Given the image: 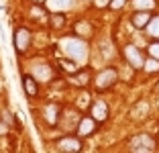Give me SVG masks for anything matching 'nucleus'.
<instances>
[{
    "mask_svg": "<svg viewBox=\"0 0 159 153\" xmlns=\"http://www.w3.org/2000/svg\"><path fill=\"white\" fill-rule=\"evenodd\" d=\"M155 90H157V92H159V82H157V86H155Z\"/></svg>",
    "mask_w": 159,
    "mask_h": 153,
    "instance_id": "obj_29",
    "label": "nucleus"
},
{
    "mask_svg": "<svg viewBox=\"0 0 159 153\" xmlns=\"http://www.w3.org/2000/svg\"><path fill=\"white\" fill-rule=\"evenodd\" d=\"M70 82L74 84V86H86V84L90 82V70H82V72H78V74H74L70 78Z\"/></svg>",
    "mask_w": 159,
    "mask_h": 153,
    "instance_id": "obj_18",
    "label": "nucleus"
},
{
    "mask_svg": "<svg viewBox=\"0 0 159 153\" xmlns=\"http://www.w3.org/2000/svg\"><path fill=\"white\" fill-rule=\"evenodd\" d=\"M143 70H145L147 74H155V72H159V61L147 57V59H145V65H143Z\"/></svg>",
    "mask_w": 159,
    "mask_h": 153,
    "instance_id": "obj_21",
    "label": "nucleus"
},
{
    "mask_svg": "<svg viewBox=\"0 0 159 153\" xmlns=\"http://www.w3.org/2000/svg\"><path fill=\"white\" fill-rule=\"evenodd\" d=\"M129 151L131 153H155L157 151V141H155V137H151L147 133H139L135 137H131Z\"/></svg>",
    "mask_w": 159,
    "mask_h": 153,
    "instance_id": "obj_2",
    "label": "nucleus"
},
{
    "mask_svg": "<svg viewBox=\"0 0 159 153\" xmlns=\"http://www.w3.org/2000/svg\"><path fill=\"white\" fill-rule=\"evenodd\" d=\"M59 114H61V106L59 104H47L45 110H43V116H45V123L47 125L55 127L59 123Z\"/></svg>",
    "mask_w": 159,
    "mask_h": 153,
    "instance_id": "obj_11",
    "label": "nucleus"
},
{
    "mask_svg": "<svg viewBox=\"0 0 159 153\" xmlns=\"http://www.w3.org/2000/svg\"><path fill=\"white\" fill-rule=\"evenodd\" d=\"M0 121L4 123L6 127H16V116H14L8 108H2V110H0Z\"/></svg>",
    "mask_w": 159,
    "mask_h": 153,
    "instance_id": "obj_20",
    "label": "nucleus"
},
{
    "mask_svg": "<svg viewBox=\"0 0 159 153\" xmlns=\"http://www.w3.org/2000/svg\"><path fill=\"white\" fill-rule=\"evenodd\" d=\"M57 149L61 153H80L82 151V139L75 135H63L57 139Z\"/></svg>",
    "mask_w": 159,
    "mask_h": 153,
    "instance_id": "obj_6",
    "label": "nucleus"
},
{
    "mask_svg": "<svg viewBox=\"0 0 159 153\" xmlns=\"http://www.w3.org/2000/svg\"><path fill=\"white\" fill-rule=\"evenodd\" d=\"M151 16H153L151 12H133L131 14V25L135 29H139V31H143V29H147Z\"/></svg>",
    "mask_w": 159,
    "mask_h": 153,
    "instance_id": "obj_13",
    "label": "nucleus"
},
{
    "mask_svg": "<svg viewBox=\"0 0 159 153\" xmlns=\"http://www.w3.org/2000/svg\"><path fill=\"white\" fill-rule=\"evenodd\" d=\"M59 65L66 72H70V74H74V72L78 70V63H75V61H71V59H59Z\"/></svg>",
    "mask_w": 159,
    "mask_h": 153,
    "instance_id": "obj_22",
    "label": "nucleus"
},
{
    "mask_svg": "<svg viewBox=\"0 0 159 153\" xmlns=\"http://www.w3.org/2000/svg\"><path fill=\"white\" fill-rule=\"evenodd\" d=\"M8 129H10V127H6L4 123L0 121V135H6V133H8Z\"/></svg>",
    "mask_w": 159,
    "mask_h": 153,
    "instance_id": "obj_27",
    "label": "nucleus"
},
{
    "mask_svg": "<svg viewBox=\"0 0 159 153\" xmlns=\"http://www.w3.org/2000/svg\"><path fill=\"white\" fill-rule=\"evenodd\" d=\"M59 47L61 51L67 55V59L75 61V63H80V61H86V57H88V45H86L84 39H78V37H63L59 41Z\"/></svg>",
    "mask_w": 159,
    "mask_h": 153,
    "instance_id": "obj_1",
    "label": "nucleus"
},
{
    "mask_svg": "<svg viewBox=\"0 0 159 153\" xmlns=\"http://www.w3.org/2000/svg\"><path fill=\"white\" fill-rule=\"evenodd\" d=\"M71 4H74V0H47V6L51 12H63Z\"/></svg>",
    "mask_w": 159,
    "mask_h": 153,
    "instance_id": "obj_17",
    "label": "nucleus"
},
{
    "mask_svg": "<svg viewBox=\"0 0 159 153\" xmlns=\"http://www.w3.org/2000/svg\"><path fill=\"white\" fill-rule=\"evenodd\" d=\"M23 90H25V94H27L29 98H35L39 94V84H37V80H35L31 74L23 76Z\"/></svg>",
    "mask_w": 159,
    "mask_h": 153,
    "instance_id": "obj_12",
    "label": "nucleus"
},
{
    "mask_svg": "<svg viewBox=\"0 0 159 153\" xmlns=\"http://www.w3.org/2000/svg\"><path fill=\"white\" fill-rule=\"evenodd\" d=\"M108 114H110V110H108V104L102 100H96L90 104V116H92L96 123H104L108 118Z\"/></svg>",
    "mask_w": 159,
    "mask_h": 153,
    "instance_id": "obj_9",
    "label": "nucleus"
},
{
    "mask_svg": "<svg viewBox=\"0 0 159 153\" xmlns=\"http://www.w3.org/2000/svg\"><path fill=\"white\" fill-rule=\"evenodd\" d=\"M131 6L135 8V12H151L153 8H157L155 0H131Z\"/></svg>",
    "mask_w": 159,
    "mask_h": 153,
    "instance_id": "obj_15",
    "label": "nucleus"
},
{
    "mask_svg": "<svg viewBox=\"0 0 159 153\" xmlns=\"http://www.w3.org/2000/svg\"><path fill=\"white\" fill-rule=\"evenodd\" d=\"M122 55H125L126 63L131 65L133 70H143V65H145V59L147 57L143 55V51L139 49L137 45H125V49H122Z\"/></svg>",
    "mask_w": 159,
    "mask_h": 153,
    "instance_id": "obj_4",
    "label": "nucleus"
},
{
    "mask_svg": "<svg viewBox=\"0 0 159 153\" xmlns=\"http://www.w3.org/2000/svg\"><path fill=\"white\" fill-rule=\"evenodd\" d=\"M74 31H75V37L78 39H90L92 33H94V29H92V25H90L88 21H78V23L74 25Z\"/></svg>",
    "mask_w": 159,
    "mask_h": 153,
    "instance_id": "obj_14",
    "label": "nucleus"
},
{
    "mask_svg": "<svg viewBox=\"0 0 159 153\" xmlns=\"http://www.w3.org/2000/svg\"><path fill=\"white\" fill-rule=\"evenodd\" d=\"M147 53H149L151 59H157V61H159V41L151 43V45L147 47Z\"/></svg>",
    "mask_w": 159,
    "mask_h": 153,
    "instance_id": "obj_23",
    "label": "nucleus"
},
{
    "mask_svg": "<svg viewBox=\"0 0 159 153\" xmlns=\"http://www.w3.org/2000/svg\"><path fill=\"white\" fill-rule=\"evenodd\" d=\"M147 35H149L151 39H159V14H155V16H151L149 25H147Z\"/></svg>",
    "mask_w": 159,
    "mask_h": 153,
    "instance_id": "obj_19",
    "label": "nucleus"
},
{
    "mask_svg": "<svg viewBox=\"0 0 159 153\" xmlns=\"http://www.w3.org/2000/svg\"><path fill=\"white\" fill-rule=\"evenodd\" d=\"M33 2H37V4H43V2H47V0H33Z\"/></svg>",
    "mask_w": 159,
    "mask_h": 153,
    "instance_id": "obj_28",
    "label": "nucleus"
},
{
    "mask_svg": "<svg viewBox=\"0 0 159 153\" xmlns=\"http://www.w3.org/2000/svg\"><path fill=\"white\" fill-rule=\"evenodd\" d=\"M139 106L141 108H135V110H133V116H139V114H145L147 112V102H139Z\"/></svg>",
    "mask_w": 159,
    "mask_h": 153,
    "instance_id": "obj_24",
    "label": "nucleus"
},
{
    "mask_svg": "<svg viewBox=\"0 0 159 153\" xmlns=\"http://www.w3.org/2000/svg\"><path fill=\"white\" fill-rule=\"evenodd\" d=\"M125 4H126V0H112V2H110V8L112 10H120Z\"/></svg>",
    "mask_w": 159,
    "mask_h": 153,
    "instance_id": "obj_25",
    "label": "nucleus"
},
{
    "mask_svg": "<svg viewBox=\"0 0 159 153\" xmlns=\"http://www.w3.org/2000/svg\"><path fill=\"white\" fill-rule=\"evenodd\" d=\"M12 41H14V49H16V53H25V51L31 47V31H29L27 27L14 29Z\"/></svg>",
    "mask_w": 159,
    "mask_h": 153,
    "instance_id": "obj_7",
    "label": "nucleus"
},
{
    "mask_svg": "<svg viewBox=\"0 0 159 153\" xmlns=\"http://www.w3.org/2000/svg\"><path fill=\"white\" fill-rule=\"evenodd\" d=\"M98 129V123L94 121L92 116H82V121L78 123V129H75V137H88V135H92L94 131Z\"/></svg>",
    "mask_w": 159,
    "mask_h": 153,
    "instance_id": "obj_10",
    "label": "nucleus"
},
{
    "mask_svg": "<svg viewBox=\"0 0 159 153\" xmlns=\"http://www.w3.org/2000/svg\"><path fill=\"white\" fill-rule=\"evenodd\" d=\"M94 2V6H96V8H106V6H110V2H112V0H92Z\"/></svg>",
    "mask_w": 159,
    "mask_h": 153,
    "instance_id": "obj_26",
    "label": "nucleus"
},
{
    "mask_svg": "<svg viewBox=\"0 0 159 153\" xmlns=\"http://www.w3.org/2000/svg\"><path fill=\"white\" fill-rule=\"evenodd\" d=\"M118 82V70L116 67H104L96 74L94 78V88L98 90V92H106Z\"/></svg>",
    "mask_w": 159,
    "mask_h": 153,
    "instance_id": "obj_3",
    "label": "nucleus"
},
{
    "mask_svg": "<svg viewBox=\"0 0 159 153\" xmlns=\"http://www.w3.org/2000/svg\"><path fill=\"white\" fill-rule=\"evenodd\" d=\"M31 76L37 80V84L39 82H51L55 78V70L49 63H37L33 67V72H31Z\"/></svg>",
    "mask_w": 159,
    "mask_h": 153,
    "instance_id": "obj_8",
    "label": "nucleus"
},
{
    "mask_svg": "<svg viewBox=\"0 0 159 153\" xmlns=\"http://www.w3.org/2000/svg\"><path fill=\"white\" fill-rule=\"evenodd\" d=\"M82 121V116H80V112L75 110V108H61V114H59V123L57 125L61 127L63 131H74L78 129V123Z\"/></svg>",
    "mask_w": 159,
    "mask_h": 153,
    "instance_id": "obj_5",
    "label": "nucleus"
},
{
    "mask_svg": "<svg viewBox=\"0 0 159 153\" xmlns=\"http://www.w3.org/2000/svg\"><path fill=\"white\" fill-rule=\"evenodd\" d=\"M49 27L59 31L66 27V14L63 12H49Z\"/></svg>",
    "mask_w": 159,
    "mask_h": 153,
    "instance_id": "obj_16",
    "label": "nucleus"
}]
</instances>
